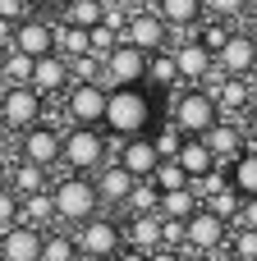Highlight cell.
I'll use <instances>...</instances> for the list:
<instances>
[{"mask_svg":"<svg viewBox=\"0 0 257 261\" xmlns=\"http://www.w3.org/2000/svg\"><path fill=\"white\" fill-rule=\"evenodd\" d=\"M170 124L184 133V138H207L216 124H221V110L212 101V92H175V115Z\"/></svg>","mask_w":257,"mask_h":261,"instance_id":"3957f363","label":"cell"},{"mask_svg":"<svg viewBox=\"0 0 257 261\" xmlns=\"http://www.w3.org/2000/svg\"><path fill=\"white\" fill-rule=\"evenodd\" d=\"M97 261H115V257H97Z\"/></svg>","mask_w":257,"mask_h":261,"instance_id":"816d5d0a","label":"cell"},{"mask_svg":"<svg viewBox=\"0 0 257 261\" xmlns=\"http://www.w3.org/2000/svg\"><path fill=\"white\" fill-rule=\"evenodd\" d=\"M9 225H18V197L0 188V234H5Z\"/></svg>","mask_w":257,"mask_h":261,"instance_id":"60d3db41","label":"cell"},{"mask_svg":"<svg viewBox=\"0 0 257 261\" xmlns=\"http://www.w3.org/2000/svg\"><path fill=\"white\" fill-rule=\"evenodd\" d=\"M18 216H23L28 229L41 234V225L55 220V202H51V193H32V197H23V202H18Z\"/></svg>","mask_w":257,"mask_h":261,"instance_id":"cb8c5ba5","label":"cell"},{"mask_svg":"<svg viewBox=\"0 0 257 261\" xmlns=\"http://www.w3.org/2000/svg\"><path fill=\"white\" fill-rule=\"evenodd\" d=\"M133 184H152V174H156V165H161V156H156V147H152V138H129L124 147H120V161H115Z\"/></svg>","mask_w":257,"mask_h":261,"instance_id":"5bb4252c","label":"cell"},{"mask_svg":"<svg viewBox=\"0 0 257 261\" xmlns=\"http://www.w3.org/2000/svg\"><path fill=\"white\" fill-rule=\"evenodd\" d=\"M152 188H156V193H179V188H193V184H189V174H184L175 161H161L156 174H152Z\"/></svg>","mask_w":257,"mask_h":261,"instance_id":"4dcf8cb0","label":"cell"},{"mask_svg":"<svg viewBox=\"0 0 257 261\" xmlns=\"http://www.w3.org/2000/svg\"><path fill=\"white\" fill-rule=\"evenodd\" d=\"M202 202H198V193L193 188H179V193H161V220H189L193 211H198Z\"/></svg>","mask_w":257,"mask_h":261,"instance_id":"603a6c76","label":"cell"},{"mask_svg":"<svg viewBox=\"0 0 257 261\" xmlns=\"http://www.w3.org/2000/svg\"><path fill=\"white\" fill-rule=\"evenodd\" d=\"M106 151H110V142H106L101 128H69L64 133V147H60V161L74 165L78 174H87V170H101L106 165Z\"/></svg>","mask_w":257,"mask_h":261,"instance_id":"5b68a950","label":"cell"},{"mask_svg":"<svg viewBox=\"0 0 257 261\" xmlns=\"http://www.w3.org/2000/svg\"><path fill=\"white\" fill-rule=\"evenodd\" d=\"M244 142H248V151H257V106L248 110V124H244Z\"/></svg>","mask_w":257,"mask_h":261,"instance_id":"7bdbcfd3","label":"cell"},{"mask_svg":"<svg viewBox=\"0 0 257 261\" xmlns=\"http://www.w3.org/2000/svg\"><path fill=\"white\" fill-rule=\"evenodd\" d=\"M230 261H235V257H230Z\"/></svg>","mask_w":257,"mask_h":261,"instance_id":"f5cc1de1","label":"cell"},{"mask_svg":"<svg viewBox=\"0 0 257 261\" xmlns=\"http://www.w3.org/2000/svg\"><path fill=\"white\" fill-rule=\"evenodd\" d=\"M97 23H101V5H97V0H74V5H64V28L92 32Z\"/></svg>","mask_w":257,"mask_h":261,"instance_id":"484cf974","label":"cell"},{"mask_svg":"<svg viewBox=\"0 0 257 261\" xmlns=\"http://www.w3.org/2000/svg\"><path fill=\"white\" fill-rule=\"evenodd\" d=\"M193 41H198V46H202V50L216 60V50L230 41V28H225V23H216V18H202V23H198V37H193Z\"/></svg>","mask_w":257,"mask_h":261,"instance_id":"f546056e","label":"cell"},{"mask_svg":"<svg viewBox=\"0 0 257 261\" xmlns=\"http://www.w3.org/2000/svg\"><path fill=\"white\" fill-rule=\"evenodd\" d=\"M166 37H170V28L156 18V9H143V14H129V23H124V46H133V50H143V55H156L161 46H166Z\"/></svg>","mask_w":257,"mask_h":261,"instance_id":"ba28073f","label":"cell"},{"mask_svg":"<svg viewBox=\"0 0 257 261\" xmlns=\"http://www.w3.org/2000/svg\"><path fill=\"white\" fill-rule=\"evenodd\" d=\"M152 147H156V156H161V161H175V156H179V147H184V133H179L175 124H161V128L152 133Z\"/></svg>","mask_w":257,"mask_h":261,"instance_id":"e575fe53","label":"cell"},{"mask_svg":"<svg viewBox=\"0 0 257 261\" xmlns=\"http://www.w3.org/2000/svg\"><path fill=\"white\" fill-rule=\"evenodd\" d=\"M230 252H235V261H257V229H235Z\"/></svg>","mask_w":257,"mask_h":261,"instance_id":"8d00e7d4","label":"cell"},{"mask_svg":"<svg viewBox=\"0 0 257 261\" xmlns=\"http://www.w3.org/2000/svg\"><path fill=\"white\" fill-rule=\"evenodd\" d=\"M133 216H156L161 211V193L152 188V184H133V193H129V202H124Z\"/></svg>","mask_w":257,"mask_h":261,"instance_id":"1f68e13d","label":"cell"},{"mask_svg":"<svg viewBox=\"0 0 257 261\" xmlns=\"http://www.w3.org/2000/svg\"><path fill=\"white\" fill-rule=\"evenodd\" d=\"M64 115H69V124H78V128H97V124L106 119V92H101L97 83H74V87L64 92Z\"/></svg>","mask_w":257,"mask_h":261,"instance_id":"8992f818","label":"cell"},{"mask_svg":"<svg viewBox=\"0 0 257 261\" xmlns=\"http://www.w3.org/2000/svg\"><path fill=\"white\" fill-rule=\"evenodd\" d=\"M202 142H207V151H212V161H216L221 170H230V165H235V161L248 151V142H244V128H235V124H216V128H212Z\"/></svg>","mask_w":257,"mask_h":261,"instance_id":"2e32d148","label":"cell"},{"mask_svg":"<svg viewBox=\"0 0 257 261\" xmlns=\"http://www.w3.org/2000/svg\"><path fill=\"white\" fill-rule=\"evenodd\" d=\"M28 87L46 101V96H55V92H69L74 87V78H69V60L64 55H41V60H32V78H28Z\"/></svg>","mask_w":257,"mask_h":261,"instance_id":"4fadbf2b","label":"cell"},{"mask_svg":"<svg viewBox=\"0 0 257 261\" xmlns=\"http://www.w3.org/2000/svg\"><path fill=\"white\" fill-rule=\"evenodd\" d=\"M101 124H110V133H120L124 142L129 138H147V128H152V96L138 92V87L106 92V119Z\"/></svg>","mask_w":257,"mask_h":261,"instance_id":"6da1fadb","label":"cell"},{"mask_svg":"<svg viewBox=\"0 0 257 261\" xmlns=\"http://www.w3.org/2000/svg\"><path fill=\"white\" fill-rule=\"evenodd\" d=\"M115 261H147V252H133V248H124V252H115Z\"/></svg>","mask_w":257,"mask_h":261,"instance_id":"ee69618b","label":"cell"},{"mask_svg":"<svg viewBox=\"0 0 257 261\" xmlns=\"http://www.w3.org/2000/svg\"><path fill=\"white\" fill-rule=\"evenodd\" d=\"M69 78H78V83H101V60H97V55L69 60Z\"/></svg>","mask_w":257,"mask_h":261,"instance_id":"74e56055","label":"cell"},{"mask_svg":"<svg viewBox=\"0 0 257 261\" xmlns=\"http://www.w3.org/2000/svg\"><path fill=\"white\" fill-rule=\"evenodd\" d=\"M74 234H41V261H74Z\"/></svg>","mask_w":257,"mask_h":261,"instance_id":"836d02e7","label":"cell"},{"mask_svg":"<svg viewBox=\"0 0 257 261\" xmlns=\"http://www.w3.org/2000/svg\"><path fill=\"white\" fill-rule=\"evenodd\" d=\"M0 261H41V234L28 225H9L0 234Z\"/></svg>","mask_w":257,"mask_h":261,"instance_id":"e0dca14e","label":"cell"},{"mask_svg":"<svg viewBox=\"0 0 257 261\" xmlns=\"http://www.w3.org/2000/svg\"><path fill=\"white\" fill-rule=\"evenodd\" d=\"M239 229H257V197H244V206H239Z\"/></svg>","mask_w":257,"mask_h":261,"instance_id":"b9f144b4","label":"cell"},{"mask_svg":"<svg viewBox=\"0 0 257 261\" xmlns=\"http://www.w3.org/2000/svg\"><path fill=\"white\" fill-rule=\"evenodd\" d=\"M0 119L9 124V128H37V119H41V96L32 92V87H5L0 92Z\"/></svg>","mask_w":257,"mask_h":261,"instance_id":"9c48e42d","label":"cell"},{"mask_svg":"<svg viewBox=\"0 0 257 261\" xmlns=\"http://www.w3.org/2000/svg\"><path fill=\"white\" fill-rule=\"evenodd\" d=\"M92 188H97V197H101V202L124 206V202H129V193H133V179H129L120 165H101V174L92 179Z\"/></svg>","mask_w":257,"mask_h":261,"instance_id":"ffe728a7","label":"cell"},{"mask_svg":"<svg viewBox=\"0 0 257 261\" xmlns=\"http://www.w3.org/2000/svg\"><path fill=\"white\" fill-rule=\"evenodd\" d=\"M147 261H179V252H170V248H156Z\"/></svg>","mask_w":257,"mask_h":261,"instance_id":"f6af8a7d","label":"cell"},{"mask_svg":"<svg viewBox=\"0 0 257 261\" xmlns=\"http://www.w3.org/2000/svg\"><path fill=\"white\" fill-rule=\"evenodd\" d=\"M184 243H193V248H198V257H202V252H212V248L230 243V225H225V220H216L207 206H198V211L184 220Z\"/></svg>","mask_w":257,"mask_h":261,"instance_id":"7c38bea8","label":"cell"},{"mask_svg":"<svg viewBox=\"0 0 257 261\" xmlns=\"http://www.w3.org/2000/svg\"><path fill=\"white\" fill-rule=\"evenodd\" d=\"M41 5H51V9H64V5H74V0H41Z\"/></svg>","mask_w":257,"mask_h":261,"instance_id":"bcb514c9","label":"cell"},{"mask_svg":"<svg viewBox=\"0 0 257 261\" xmlns=\"http://www.w3.org/2000/svg\"><path fill=\"white\" fill-rule=\"evenodd\" d=\"M239 206H244V197H239L235 188H221L216 197H207V211H212L216 220H225V225H230V220H239Z\"/></svg>","mask_w":257,"mask_h":261,"instance_id":"d6a6232c","label":"cell"},{"mask_svg":"<svg viewBox=\"0 0 257 261\" xmlns=\"http://www.w3.org/2000/svg\"><path fill=\"white\" fill-rule=\"evenodd\" d=\"M202 9H212V14L225 23V18H239V14L248 9V0H202Z\"/></svg>","mask_w":257,"mask_h":261,"instance_id":"f35d334b","label":"cell"},{"mask_svg":"<svg viewBox=\"0 0 257 261\" xmlns=\"http://www.w3.org/2000/svg\"><path fill=\"white\" fill-rule=\"evenodd\" d=\"M161 248H184V220H161Z\"/></svg>","mask_w":257,"mask_h":261,"instance_id":"ab89813d","label":"cell"},{"mask_svg":"<svg viewBox=\"0 0 257 261\" xmlns=\"http://www.w3.org/2000/svg\"><path fill=\"white\" fill-rule=\"evenodd\" d=\"M147 60L152 55H143V50H133V46H115L106 60H101V92H115V87H138L143 78H147Z\"/></svg>","mask_w":257,"mask_h":261,"instance_id":"277c9868","label":"cell"},{"mask_svg":"<svg viewBox=\"0 0 257 261\" xmlns=\"http://www.w3.org/2000/svg\"><path fill=\"white\" fill-rule=\"evenodd\" d=\"M5 55H9V50H5V41H0V69H5Z\"/></svg>","mask_w":257,"mask_h":261,"instance_id":"7dc6e473","label":"cell"},{"mask_svg":"<svg viewBox=\"0 0 257 261\" xmlns=\"http://www.w3.org/2000/svg\"><path fill=\"white\" fill-rule=\"evenodd\" d=\"M248 9H253V18H257V0H248Z\"/></svg>","mask_w":257,"mask_h":261,"instance_id":"c3c4849f","label":"cell"},{"mask_svg":"<svg viewBox=\"0 0 257 261\" xmlns=\"http://www.w3.org/2000/svg\"><path fill=\"white\" fill-rule=\"evenodd\" d=\"M170 60H175L179 78H198V83H202V78H212V69H216V60H212V55H207L198 41H179Z\"/></svg>","mask_w":257,"mask_h":261,"instance_id":"ac0fdd59","label":"cell"},{"mask_svg":"<svg viewBox=\"0 0 257 261\" xmlns=\"http://www.w3.org/2000/svg\"><path fill=\"white\" fill-rule=\"evenodd\" d=\"M120 243H124V234H120V225H115V220H106V216H92L87 225H78V239H74V248H78L87 261L115 257V252H120Z\"/></svg>","mask_w":257,"mask_h":261,"instance_id":"52a82bcc","label":"cell"},{"mask_svg":"<svg viewBox=\"0 0 257 261\" xmlns=\"http://www.w3.org/2000/svg\"><path fill=\"white\" fill-rule=\"evenodd\" d=\"M179 261H207V257H179Z\"/></svg>","mask_w":257,"mask_h":261,"instance_id":"681fc988","label":"cell"},{"mask_svg":"<svg viewBox=\"0 0 257 261\" xmlns=\"http://www.w3.org/2000/svg\"><path fill=\"white\" fill-rule=\"evenodd\" d=\"M97 5H120V0H97Z\"/></svg>","mask_w":257,"mask_h":261,"instance_id":"f907efd6","label":"cell"},{"mask_svg":"<svg viewBox=\"0 0 257 261\" xmlns=\"http://www.w3.org/2000/svg\"><path fill=\"white\" fill-rule=\"evenodd\" d=\"M51 202H55V220H69V225H87L97 216V206H101V197H97V188H92L87 174L60 179L51 188Z\"/></svg>","mask_w":257,"mask_h":261,"instance_id":"7a4b0ae2","label":"cell"},{"mask_svg":"<svg viewBox=\"0 0 257 261\" xmlns=\"http://www.w3.org/2000/svg\"><path fill=\"white\" fill-rule=\"evenodd\" d=\"M14 50L28 55V60H41V55H55V28L46 18H23L14 28Z\"/></svg>","mask_w":257,"mask_h":261,"instance_id":"9a60e30c","label":"cell"},{"mask_svg":"<svg viewBox=\"0 0 257 261\" xmlns=\"http://www.w3.org/2000/svg\"><path fill=\"white\" fill-rule=\"evenodd\" d=\"M230 188L239 197H257V151H244L235 165H230Z\"/></svg>","mask_w":257,"mask_h":261,"instance_id":"d4e9b609","label":"cell"},{"mask_svg":"<svg viewBox=\"0 0 257 261\" xmlns=\"http://www.w3.org/2000/svg\"><path fill=\"white\" fill-rule=\"evenodd\" d=\"M147 83H152V87H161V92H170V87L179 83V69H175V60L156 50V55L147 60Z\"/></svg>","mask_w":257,"mask_h":261,"instance_id":"83f0119b","label":"cell"},{"mask_svg":"<svg viewBox=\"0 0 257 261\" xmlns=\"http://www.w3.org/2000/svg\"><path fill=\"white\" fill-rule=\"evenodd\" d=\"M212 101H216V110H239V106H248V83L221 78V92H212Z\"/></svg>","mask_w":257,"mask_h":261,"instance_id":"f1b7e54d","label":"cell"},{"mask_svg":"<svg viewBox=\"0 0 257 261\" xmlns=\"http://www.w3.org/2000/svg\"><path fill=\"white\" fill-rule=\"evenodd\" d=\"M87 46H92V55H97V60H106V55L120 46V32H110L106 23H97V28L87 32Z\"/></svg>","mask_w":257,"mask_h":261,"instance_id":"d590c367","label":"cell"},{"mask_svg":"<svg viewBox=\"0 0 257 261\" xmlns=\"http://www.w3.org/2000/svg\"><path fill=\"white\" fill-rule=\"evenodd\" d=\"M32 193H46V170L18 161L14 165V197H32Z\"/></svg>","mask_w":257,"mask_h":261,"instance_id":"4316f807","label":"cell"},{"mask_svg":"<svg viewBox=\"0 0 257 261\" xmlns=\"http://www.w3.org/2000/svg\"><path fill=\"white\" fill-rule=\"evenodd\" d=\"M216 69L225 78H248L257 69V37L248 32H230V41L216 50Z\"/></svg>","mask_w":257,"mask_h":261,"instance_id":"30bf717a","label":"cell"},{"mask_svg":"<svg viewBox=\"0 0 257 261\" xmlns=\"http://www.w3.org/2000/svg\"><path fill=\"white\" fill-rule=\"evenodd\" d=\"M175 165L189 174V184H198V179H207V174L216 170V161H212V151H207V142H202V138H184V147H179Z\"/></svg>","mask_w":257,"mask_h":261,"instance_id":"d6986e66","label":"cell"},{"mask_svg":"<svg viewBox=\"0 0 257 261\" xmlns=\"http://www.w3.org/2000/svg\"><path fill=\"white\" fill-rule=\"evenodd\" d=\"M156 18L166 28H198L202 23V0H156Z\"/></svg>","mask_w":257,"mask_h":261,"instance_id":"7402d4cb","label":"cell"},{"mask_svg":"<svg viewBox=\"0 0 257 261\" xmlns=\"http://www.w3.org/2000/svg\"><path fill=\"white\" fill-rule=\"evenodd\" d=\"M60 147H64V133H60V128H51V124H37V128H28V133H23V161H28V165H37V170L60 165Z\"/></svg>","mask_w":257,"mask_h":261,"instance_id":"8fae6325","label":"cell"},{"mask_svg":"<svg viewBox=\"0 0 257 261\" xmlns=\"http://www.w3.org/2000/svg\"><path fill=\"white\" fill-rule=\"evenodd\" d=\"M124 234V243L133 248V252H156L161 248V216H133L129 220V229H120Z\"/></svg>","mask_w":257,"mask_h":261,"instance_id":"44dd1931","label":"cell"}]
</instances>
